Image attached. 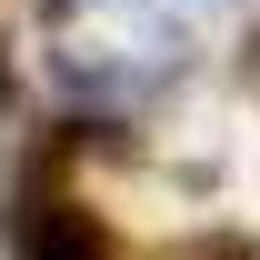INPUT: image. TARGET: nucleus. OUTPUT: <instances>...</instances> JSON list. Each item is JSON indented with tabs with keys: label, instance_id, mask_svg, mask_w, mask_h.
Instances as JSON below:
<instances>
[{
	"label": "nucleus",
	"instance_id": "nucleus-2",
	"mask_svg": "<svg viewBox=\"0 0 260 260\" xmlns=\"http://www.w3.org/2000/svg\"><path fill=\"white\" fill-rule=\"evenodd\" d=\"M160 260H260V240H250V230H230V220H200L190 240H170Z\"/></svg>",
	"mask_w": 260,
	"mask_h": 260
},
{
	"label": "nucleus",
	"instance_id": "nucleus-1",
	"mask_svg": "<svg viewBox=\"0 0 260 260\" xmlns=\"http://www.w3.org/2000/svg\"><path fill=\"white\" fill-rule=\"evenodd\" d=\"M70 160H80V130H70V120H40L30 160L10 170V200H0L10 260H120V230L70 190Z\"/></svg>",
	"mask_w": 260,
	"mask_h": 260
},
{
	"label": "nucleus",
	"instance_id": "nucleus-4",
	"mask_svg": "<svg viewBox=\"0 0 260 260\" xmlns=\"http://www.w3.org/2000/svg\"><path fill=\"white\" fill-rule=\"evenodd\" d=\"M80 10H90V0H40V20H50V30H60V20H80Z\"/></svg>",
	"mask_w": 260,
	"mask_h": 260
},
{
	"label": "nucleus",
	"instance_id": "nucleus-6",
	"mask_svg": "<svg viewBox=\"0 0 260 260\" xmlns=\"http://www.w3.org/2000/svg\"><path fill=\"white\" fill-rule=\"evenodd\" d=\"M200 10H210V0H200Z\"/></svg>",
	"mask_w": 260,
	"mask_h": 260
},
{
	"label": "nucleus",
	"instance_id": "nucleus-5",
	"mask_svg": "<svg viewBox=\"0 0 260 260\" xmlns=\"http://www.w3.org/2000/svg\"><path fill=\"white\" fill-rule=\"evenodd\" d=\"M240 70H250V80H260V30H250V40H240Z\"/></svg>",
	"mask_w": 260,
	"mask_h": 260
},
{
	"label": "nucleus",
	"instance_id": "nucleus-3",
	"mask_svg": "<svg viewBox=\"0 0 260 260\" xmlns=\"http://www.w3.org/2000/svg\"><path fill=\"white\" fill-rule=\"evenodd\" d=\"M20 110V50H10V30H0V120Z\"/></svg>",
	"mask_w": 260,
	"mask_h": 260
}]
</instances>
